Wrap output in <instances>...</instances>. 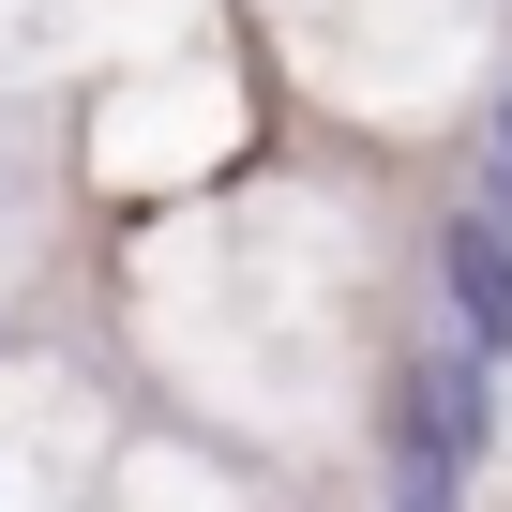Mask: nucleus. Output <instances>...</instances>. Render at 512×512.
Wrapping results in <instances>:
<instances>
[{
    "label": "nucleus",
    "mask_w": 512,
    "mask_h": 512,
    "mask_svg": "<svg viewBox=\"0 0 512 512\" xmlns=\"http://www.w3.org/2000/svg\"><path fill=\"white\" fill-rule=\"evenodd\" d=\"M437 287H452V347L497 377V362H512V211H497V196L437 226Z\"/></svg>",
    "instance_id": "obj_1"
},
{
    "label": "nucleus",
    "mask_w": 512,
    "mask_h": 512,
    "mask_svg": "<svg viewBox=\"0 0 512 512\" xmlns=\"http://www.w3.org/2000/svg\"><path fill=\"white\" fill-rule=\"evenodd\" d=\"M497 211H512V91H497Z\"/></svg>",
    "instance_id": "obj_2"
}]
</instances>
